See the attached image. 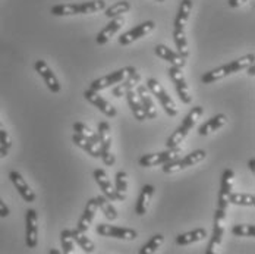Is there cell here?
<instances>
[{"label":"cell","mask_w":255,"mask_h":254,"mask_svg":"<svg viewBox=\"0 0 255 254\" xmlns=\"http://www.w3.org/2000/svg\"><path fill=\"white\" fill-rule=\"evenodd\" d=\"M204 113V107L203 106H195L191 109V112L185 116L183 122L180 124V127L176 128V131L167 138L166 141V147L167 149H175V147H180V143H183V140L186 138V135L189 134V131L194 128L197 124V121L203 116Z\"/></svg>","instance_id":"obj_1"},{"label":"cell","mask_w":255,"mask_h":254,"mask_svg":"<svg viewBox=\"0 0 255 254\" xmlns=\"http://www.w3.org/2000/svg\"><path fill=\"white\" fill-rule=\"evenodd\" d=\"M228 209H216V215H214V228H213V235L211 240L207 246L205 254H214L217 252V249L222 244L223 240V234H225V227H226V218H228Z\"/></svg>","instance_id":"obj_2"},{"label":"cell","mask_w":255,"mask_h":254,"mask_svg":"<svg viewBox=\"0 0 255 254\" xmlns=\"http://www.w3.org/2000/svg\"><path fill=\"white\" fill-rule=\"evenodd\" d=\"M147 87L150 90V93L153 94L154 97L160 102L161 107L164 109V112L169 115V116H176L179 113L178 106L176 103L173 102V99L166 93V90L163 88V85L155 79V78H150L147 81Z\"/></svg>","instance_id":"obj_3"},{"label":"cell","mask_w":255,"mask_h":254,"mask_svg":"<svg viewBox=\"0 0 255 254\" xmlns=\"http://www.w3.org/2000/svg\"><path fill=\"white\" fill-rule=\"evenodd\" d=\"M205 157H207V153L204 150H195V152L189 153L186 154L185 157H179V159H175L172 162H167L163 165V172L164 174H176L179 171H183L186 168H191L200 162H203Z\"/></svg>","instance_id":"obj_4"},{"label":"cell","mask_w":255,"mask_h":254,"mask_svg":"<svg viewBox=\"0 0 255 254\" xmlns=\"http://www.w3.org/2000/svg\"><path fill=\"white\" fill-rule=\"evenodd\" d=\"M97 134H99L100 150H102L100 157H102V160L104 162L106 166H113L115 162H116V157L112 153V143H113V140H112V128H110V125L107 122L103 121V122L99 124Z\"/></svg>","instance_id":"obj_5"},{"label":"cell","mask_w":255,"mask_h":254,"mask_svg":"<svg viewBox=\"0 0 255 254\" xmlns=\"http://www.w3.org/2000/svg\"><path fill=\"white\" fill-rule=\"evenodd\" d=\"M133 72H136V69L133 66H125V68L118 69V71H115V72H112L109 75H104L102 78H99V79H94L91 82L90 88L94 90V91H102V90L109 88L110 85H116V84L122 82L124 79H127L128 76L132 75Z\"/></svg>","instance_id":"obj_6"},{"label":"cell","mask_w":255,"mask_h":254,"mask_svg":"<svg viewBox=\"0 0 255 254\" xmlns=\"http://www.w3.org/2000/svg\"><path fill=\"white\" fill-rule=\"evenodd\" d=\"M182 149L175 147V149H167L164 152L153 153V154H145L139 159V166L142 168H151V166H158V165H164L167 162H172L175 159L180 157Z\"/></svg>","instance_id":"obj_7"},{"label":"cell","mask_w":255,"mask_h":254,"mask_svg":"<svg viewBox=\"0 0 255 254\" xmlns=\"http://www.w3.org/2000/svg\"><path fill=\"white\" fill-rule=\"evenodd\" d=\"M169 76L170 79L173 81L175 87H176V91H178L179 99L185 104H189L192 102V94H191V90L186 84V79H185V75L182 72V68H178V66H170L169 68Z\"/></svg>","instance_id":"obj_8"},{"label":"cell","mask_w":255,"mask_h":254,"mask_svg":"<svg viewBox=\"0 0 255 254\" xmlns=\"http://www.w3.org/2000/svg\"><path fill=\"white\" fill-rule=\"evenodd\" d=\"M94 179L99 184V187L102 188L103 194L110 200V202H125L127 196H121L116 191V187L112 184V181L109 179L107 174L104 169H96L94 171Z\"/></svg>","instance_id":"obj_9"},{"label":"cell","mask_w":255,"mask_h":254,"mask_svg":"<svg viewBox=\"0 0 255 254\" xmlns=\"http://www.w3.org/2000/svg\"><path fill=\"white\" fill-rule=\"evenodd\" d=\"M38 243V216L34 209L25 213V244L28 249H35Z\"/></svg>","instance_id":"obj_10"},{"label":"cell","mask_w":255,"mask_h":254,"mask_svg":"<svg viewBox=\"0 0 255 254\" xmlns=\"http://www.w3.org/2000/svg\"><path fill=\"white\" fill-rule=\"evenodd\" d=\"M96 232L102 237H110V238H118V240H135L138 237L136 231L130 228H121L115 225H107V224H100L97 225Z\"/></svg>","instance_id":"obj_11"},{"label":"cell","mask_w":255,"mask_h":254,"mask_svg":"<svg viewBox=\"0 0 255 254\" xmlns=\"http://www.w3.org/2000/svg\"><path fill=\"white\" fill-rule=\"evenodd\" d=\"M84 97L91 103V104H94L96 107H99V110H100L102 113H104L106 116L115 118V116L118 115L116 107H115L112 103L107 102L104 97H102V96H100V91H94V90L88 88V90L84 91Z\"/></svg>","instance_id":"obj_12"},{"label":"cell","mask_w":255,"mask_h":254,"mask_svg":"<svg viewBox=\"0 0 255 254\" xmlns=\"http://www.w3.org/2000/svg\"><path fill=\"white\" fill-rule=\"evenodd\" d=\"M154 28H155L154 21H145V22L136 25L135 28L129 29L125 34H122V35L119 37V43H121L122 46H128V44L133 43L135 40L142 38V37H145L147 34H150Z\"/></svg>","instance_id":"obj_13"},{"label":"cell","mask_w":255,"mask_h":254,"mask_svg":"<svg viewBox=\"0 0 255 254\" xmlns=\"http://www.w3.org/2000/svg\"><path fill=\"white\" fill-rule=\"evenodd\" d=\"M34 68H35V72L41 76L47 85V88L50 90L51 93H59L60 91V82L57 79V76L54 75V72L50 69V66L44 62V60H37L34 63Z\"/></svg>","instance_id":"obj_14"},{"label":"cell","mask_w":255,"mask_h":254,"mask_svg":"<svg viewBox=\"0 0 255 254\" xmlns=\"http://www.w3.org/2000/svg\"><path fill=\"white\" fill-rule=\"evenodd\" d=\"M9 179L12 181V184L15 185V188L18 190V193L21 194V197L25 200L26 203H34V202H35V194H34V191L31 190V187L26 184V181L19 172L12 171V172L9 174Z\"/></svg>","instance_id":"obj_15"},{"label":"cell","mask_w":255,"mask_h":254,"mask_svg":"<svg viewBox=\"0 0 255 254\" xmlns=\"http://www.w3.org/2000/svg\"><path fill=\"white\" fill-rule=\"evenodd\" d=\"M136 94H138L139 100L142 103L147 119H155L157 118V109H155V104H154L153 99H151V93H150L148 87L144 85V84H138L136 85Z\"/></svg>","instance_id":"obj_16"},{"label":"cell","mask_w":255,"mask_h":254,"mask_svg":"<svg viewBox=\"0 0 255 254\" xmlns=\"http://www.w3.org/2000/svg\"><path fill=\"white\" fill-rule=\"evenodd\" d=\"M125 25V19H124V16H116V18H113L107 25L103 28L102 31L97 34V37H96V41H97V44H100V46H104L122 26Z\"/></svg>","instance_id":"obj_17"},{"label":"cell","mask_w":255,"mask_h":254,"mask_svg":"<svg viewBox=\"0 0 255 254\" xmlns=\"http://www.w3.org/2000/svg\"><path fill=\"white\" fill-rule=\"evenodd\" d=\"M72 141H74V144L78 146L79 149H82L84 152H87L91 157H94V159H99L100 157V154H102V150H100V141H94V140H91V138H87V137H84V135H79V134H74V137H72Z\"/></svg>","instance_id":"obj_18"},{"label":"cell","mask_w":255,"mask_h":254,"mask_svg":"<svg viewBox=\"0 0 255 254\" xmlns=\"http://www.w3.org/2000/svg\"><path fill=\"white\" fill-rule=\"evenodd\" d=\"M154 53H155L158 57H161L163 60H167V62H170L173 66H178V68H183L185 63H186L185 57H182L178 51H173L172 49H169L167 46H164V44H157V46L154 47Z\"/></svg>","instance_id":"obj_19"},{"label":"cell","mask_w":255,"mask_h":254,"mask_svg":"<svg viewBox=\"0 0 255 254\" xmlns=\"http://www.w3.org/2000/svg\"><path fill=\"white\" fill-rule=\"evenodd\" d=\"M154 194V185L151 184H147L141 188V194L138 197V202H136V207H135V212L138 216H144L147 212H148V207L151 203V199H153Z\"/></svg>","instance_id":"obj_20"},{"label":"cell","mask_w":255,"mask_h":254,"mask_svg":"<svg viewBox=\"0 0 255 254\" xmlns=\"http://www.w3.org/2000/svg\"><path fill=\"white\" fill-rule=\"evenodd\" d=\"M97 203H96V199H91L87 206H85V210H84V213H82V216H81V219H79V222H78V228L79 231H82V232H87L88 229H90V225L93 224V221H94V216H96V213H97Z\"/></svg>","instance_id":"obj_21"},{"label":"cell","mask_w":255,"mask_h":254,"mask_svg":"<svg viewBox=\"0 0 255 254\" xmlns=\"http://www.w3.org/2000/svg\"><path fill=\"white\" fill-rule=\"evenodd\" d=\"M226 124H228V116L223 115V113H219V115L213 116L211 119H208L205 124H203V125L200 127V129H198V134H200L201 137L210 135L211 132H214V131L220 129L222 127H225Z\"/></svg>","instance_id":"obj_22"},{"label":"cell","mask_w":255,"mask_h":254,"mask_svg":"<svg viewBox=\"0 0 255 254\" xmlns=\"http://www.w3.org/2000/svg\"><path fill=\"white\" fill-rule=\"evenodd\" d=\"M125 96H127L128 103H129V107H130V110H132V113H133L135 119H136V121H139V122L145 121V119H147V116H145V110H144V107H142V103H141V100H139V97H138L136 91L132 88V90H129V91H128Z\"/></svg>","instance_id":"obj_23"},{"label":"cell","mask_w":255,"mask_h":254,"mask_svg":"<svg viewBox=\"0 0 255 254\" xmlns=\"http://www.w3.org/2000/svg\"><path fill=\"white\" fill-rule=\"evenodd\" d=\"M141 82V75L138 74V72H133L132 75H129L127 79H124L122 82H119V84H116V87L113 88V96L115 97H122V96H125L129 90H132V88H135L138 84Z\"/></svg>","instance_id":"obj_24"},{"label":"cell","mask_w":255,"mask_h":254,"mask_svg":"<svg viewBox=\"0 0 255 254\" xmlns=\"http://www.w3.org/2000/svg\"><path fill=\"white\" fill-rule=\"evenodd\" d=\"M205 237H207V231L203 228H197L194 231H189V232H185V234H180L176 237V244L178 246H189L192 243H198V241H203Z\"/></svg>","instance_id":"obj_25"},{"label":"cell","mask_w":255,"mask_h":254,"mask_svg":"<svg viewBox=\"0 0 255 254\" xmlns=\"http://www.w3.org/2000/svg\"><path fill=\"white\" fill-rule=\"evenodd\" d=\"M192 10V0H182L175 19V29H185Z\"/></svg>","instance_id":"obj_26"},{"label":"cell","mask_w":255,"mask_h":254,"mask_svg":"<svg viewBox=\"0 0 255 254\" xmlns=\"http://www.w3.org/2000/svg\"><path fill=\"white\" fill-rule=\"evenodd\" d=\"M51 15L54 16H72L81 15L79 3H65V4H56L50 9Z\"/></svg>","instance_id":"obj_27"},{"label":"cell","mask_w":255,"mask_h":254,"mask_svg":"<svg viewBox=\"0 0 255 254\" xmlns=\"http://www.w3.org/2000/svg\"><path fill=\"white\" fill-rule=\"evenodd\" d=\"M72 237H74V241L82 249V252H85V253H94L96 252V244L87 237V232H82L79 229H74Z\"/></svg>","instance_id":"obj_28"},{"label":"cell","mask_w":255,"mask_h":254,"mask_svg":"<svg viewBox=\"0 0 255 254\" xmlns=\"http://www.w3.org/2000/svg\"><path fill=\"white\" fill-rule=\"evenodd\" d=\"M96 203L97 207L104 213V216L109 221H116L118 219V210L115 209V206L112 204V202L106 197V196H97L96 197Z\"/></svg>","instance_id":"obj_29"},{"label":"cell","mask_w":255,"mask_h":254,"mask_svg":"<svg viewBox=\"0 0 255 254\" xmlns=\"http://www.w3.org/2000/svg\"><path fill=\"white\" fill-rule=\"evenodd\" d=\"M254 62H255L254 53L245 54V56H242V57H239V59H236V60L230 62V63H228L230 75H232V74H235V72H239V71H242V69H247V68H248L250 65H253Z\"/></svg>","instance_id":"obj_30"},{"label":"cell","mask_w":255,"mask_h":254,"mask_svg":"<svg viewBox=\"0 0 255 254\" xmlns=\"http://www.w3.org/2000/svg\"><path fill=\"white\" fill-rule=\"evenodd\" d=\"M173 38H175V43H176L178 53L182 57L186 59L189 56V47H188V40H186L185 29H173Z\"/></svg>","instance_id":"obj_31"},{"label":"cell","mask_w":255,"mask_h":254,"mask_svg":"<svg viewBox=\"0 0 255 254\" xmlns=\"http://www.w3.org/2000/svg\"><path fill=\"white\" fill-rule=\"evenodd\" d=\"M130 9V4L127 0H122V1H118L115 4H112L110 7L104 9V15L109 18V19H113L116 16H122L124 13H127L128 10Z\"/></svg>","instance_id":"obj_32"},{"label":"cell","mask_w":255,"mask_h":254,"mask_svg":"<svg viewBox=\"0 0 255 254\" xmlns=\"http://www.w3.org/2000/svg\"><path fill=\"white\" fill-rule=\"evenodd\" d=\"M228 75H230L229 68H228V65H223V66H219V68H216V69H213V71L204 74L203 78H201V81L204 84H213V82H216L219 79L226 78Z\"/></svg>","instance_id":"obj_33"},{"label":"cell","mask_w":255,"mask_h":254,"mask_svg":"<svg viewBox=\"0 0 255 254\" xmlns=\"http://www.w3.org/2000/svg\"><path fill=\"white\" fill-rule=\"evenodd\" d=\"M81 7V15H90V13H96L106 9V1L104 0H91V1H84L79 3Z\"/></svg>","instance_id":"obj_34"},{"label":"cell","mask_w":255,"mask_h":254,"mask_svg":"<svg viewBox=\"0 0 255 254\" xmlns=\"http://www.w3.org/2000/svg\"><path fill=\"white\" fill-rule=\"evenodd\" d=\"M229 203L236 206H250L253 207L255 204L254 194H245V193H230Z\"/></svg>","instance_id":"obj_35"},{"label":"cell","mask_w":255,"mask_h":254,"mask_svg":"<svg viewBox=\"0 0 255 254\" xmlns=\"http://www.w3.org/2000/svg\"><path fill=\"white\" fill-rule=\"evenodd\" d=\"M163 243H164V235H163V234H157V235H154L153 238H151L145 246H142V249L139 250V253L141 254L157 253V250L163 246Z\"/></svg>","instance_id":"obj_36"},{"label":"cell","mask_w":255,"mask_h":254,"mask_svg":"<svg viewBox=\"0 0 255 254\" xmlns=\"http://www.w3.org/2000/svg\"><path fill=\"white\" fill-rule=\"evenodd\" d=\"M60 243H62V252L66 254L74 252V237L72 229H63L60 232Z\"/></svg>","instance_id":"obj_37"},{"label":"cell","mask_w":255,"mask_h":254,"mask_svg":"<svg viewBox=\"0 0 255 254\" xmlns=\"http://www.w3.org/2000/svg\"><path fill=\"white\" fill-rule=\"evenodd\" d=\"M74 131L79 135H84V137L91 138L94 141H99V134L96 131H93L90 127H87L85 124H82V122H75L74 124Z\"/></svg>","instance_id":"obj_38"},{"label":"cell","mask_w":255,"mask_h":254,"mask_svg":"<svg viewBox=\"0 0 255 254\" xmlns=\"http://www.w3.org/2000/svg\"><path fill=\"white\" fill-rule=\"evenodd\" d=\"M116 191L121 194V196H127L128 191V174L125 171H119L116 174Z\"/></svg>","instance_id":"obj_39"},{"label":"cell","mask_w":255,"mask_h":254,"mask_svg":"<svg viewBox=\"0 0 255 254\" xmlns=\"http://www.w3.org/2000/svg\"><path fill=\"white\" fill-rule=\"evenodd\" d=\"M232 234L236 237H255L254 225H235L232 228Z\"/></svg>","instance_id":"obj_40"},{"label":"cell","mask_w":255,"mask_h":254,"mask_svg":"<svg viewBox=\"0 0 255 254\" xmlns=\"http://www.w3.org/2000/svg\"><path fill=\"white\" fill-rule=\"evenodd\" d=\"M0 146L1 147H6L7 150L12 147V138H10L9 132L1 125V122H0Z\"/></svg>","instance_id":"obj_41"},{"label":"cell","mask_w":255,"mask_h":254,"mask_svg":"<svg viewBox=\"0 0 255 254\" xmlns=\"http://www.w3.org/2000/svg\"><path fill=\"white\" fill-rule=\"evenodd\" d=\"M9 213H10L9 207H7L6 203L0 199V218H7V216H9Z\"/></svg>","instance_id":"obj_42"},{"label":"cell","mask_w":255,"mask_h":254,"mask_svg":"<svg viewBox=\"0 0 255 254\" xmlns=\"http://www.w3.org/2000/svg\"><path fill=\"white\" fill-rule=\"evenodd\" d=\"M247 1H250V0H229L228 3H229L230 7H239V6H242L244 3H247Z\"/></svg>","instance_id":"obj_43"},{"label":"cell","mask_w":255,"mask_h":254,"mask_svg":"<svg viewBox=\"0 0 255 254\" xmlns=\"http://www.w3.org/2000/svg\"><path fill=\"white\" fill-rule=\"evenodd\" d=\"M247 69H248V75H250V76L255 75V65H254V63H253V65H250V66H248Z\"/></svg>","instance_id":"obj_44"},{"label":"cell","mask_w":255,"mask_h":254,"mask_svg":"<svg viewBox=\"0 0 255 254\" xmlns=\"http://www.w3.org/2000/svg\"><path fill=\"white\" fill-rule=\"evenodd\" d=\"M248 168H250V171H251V172H254L255 171V159L254 157H253V159L248 162Z\"/></svg>","instance_id":"obj_45"},{"label":"cell","mask_w":255,"mask_h":254,"mask_svg":"<svg viewBox=\"0 0 255 254\" xmlns=\"http://www.w3.org/2000/svg\"><path fill=\"white\" fill-rule=\"evenodd\" d=\"M6 156H7V149L0 146V159H3V157H6Z\"/></svg>","instance_id":"obj_46"},{"label":"cell","mask_w":255,"mask_h":254,"mask_svg":"<svg viewBox=\"0 0 255 254\" xmlns=\"http://www.w3.org/2000/svg\"><path fill=\"white\" fill-rule=\"evenodd\" d=\"M49 253H50V254H60V252H59V250H50Z\"/></svg>","instance_id":"obj_47"},{"label":"cell","mask_w":255,"mask_h":254,"mask_svg":"<svg viewBox=\"0 0 255 254\" xmlns=\"http://www.w3.org/2000/svg\"><path fill=\"white\" fill-rule=\"evenodd\" d=\"M155 1H164V0H155Z\"/></svg>","instance_id":"obj_48"}]
</instances>
